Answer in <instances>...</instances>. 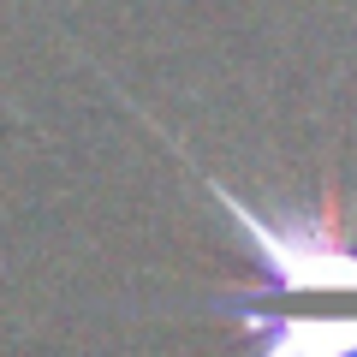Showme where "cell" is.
<instances>
[{"instance_id": "2", "label": "cell", "mask_w": 357, "mask_h": 357, "mask_svg": "<svg viewBox=\"0 0 357 357\" xmlns=\"http://www.w3.org/2000/svg\"><path fill=\"white\" fill-rule=\"evenodd\" d=\"M215 310L256 333V357H357V316H274L250 298H220Z\"/></svg>"}, {"instance_id": "1", "label": "cell", "mask_w": 357, "mask_h": 357, "mask_svg": "<svg viewBox=\"0 0 357 357\" xmlns=\"http://www.w3.org/2000/svg\"><path fill=\"white\" fill-rule=\"evenodd\" d=\"M203 191L215 197V208L238 227V238L262 262L268 292H345V298H357V238L345 232L333 203L298 208V215L292 208L262 215L215 173H203Z\"/></svg>"}]
</instances>
